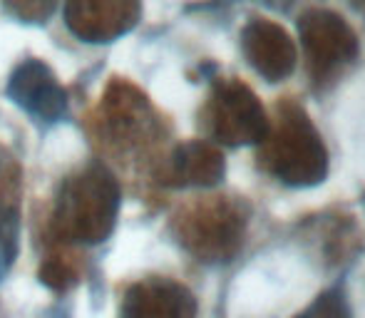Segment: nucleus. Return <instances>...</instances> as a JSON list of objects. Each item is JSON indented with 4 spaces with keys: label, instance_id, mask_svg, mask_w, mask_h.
Here are the masks:
<instances>
[{
    "label": "nucleus",
    "instance_id": "9d476101",
    "mask_svg": "<svg viewBox=\"0 0 365 318\" xmlns=\"http://www.w3.org/2000/svg\"><path fill=\"white\" fill-rule=\"evenodd\" d=\"M303 38L308 55H313V65H331L351 58L353 33L343 25L341 18L331 13H316L303 18Z\"/></svg>",
    "mask_w": 365,
    "mask_h": 318
},
{
    "label": "nucleus",
    "instance_id": "423d86ee",
    "mask_svg": "<svg viewBox=\"0 0 365 318\" xmlns=\"http://www.w3.org/2000/svg\"><path fill=\"white\" fill-rule=\"evenodd\" d=\"M147 127V102L130 82L115 80L107 85L97 107V130L107 145L132 147Z\"/></svg>",
    "mask_w": 365,
    "mask_h": 318
},
{
    "label": "nucleus",
    "instance_id": "9b49d317",
    "mask_svg": "<svg viewBox=\"0 0 365 318\" xmlns=\"http://www.w3.org/2000/svg\"><path fill=\"white\" fill-rule=\"evenodd\" d=\"M20 167L8 150L0 147V241L18 244L20 219Z\"/></svg>",
    "mask_w": 365,
    "mask_h": 318
},
{
    "label": "nucleus",
    "instance_id": "7ed1b4c3",
    "mask_svg": "<svg viewBox=\"0 0 365 318\" xmlns=\"http://www.w3.org/2000/svg\"><path fill=\"white\" fill-rule=\"evenodd\" d=\"M207 127L217 140L231 142H256L266 137V120L256 97L239 82L217 85L209 97Z\"/></svg>",
    "mask_w": 365,
    "mask_h": 318
},
{
    "label": "nucleus",
    "instance_id": "1a4fd4ad",
    "mask_svg": "<svg viewBox=\"0 0 365 318\" xmlns=\"http://www.w3.org/2000/svg\"><path fill=\"white\" fill-rule=\"evenodd\" d=\"M224 177V157L204 142L182 145L169 159L164 179L177 187H209Z\"/></svg>",
    "mask_w": 365,
    "mask_h": 318
},
{
    "label": "nucleus",
    "instance_id": "ddd939ff",
    "mask_svg": "<svg viewBox=\"0 0 365 318\" xmlns=\"http://www.w3.org/2000/svg\"><path fill=\"white\" fill-rule=\"evenodd\" d=\"M8 13L23 23H45L58 10L60 0H3Z\"/></svg>",
    "mask_w": 365,
    "mask_h": 318
},
{
    "label": "nucleus",
    "instance_id": "20e7f679",
    "mask_svg": "<svg viewBox=\"0 0 365 318\" xmlns=\"http://www.w3.org/2000/svg\"><path fill=\"white\" fill-rule=\"evenodd\" d=\"M140 20V0H65V25L85 43H112Z\"/></svg>",
    "mask_w": 365,
    "mask_h": 318
},
{
    "label": "nucleus",
    "instance_id": "6e6552de",
    "mask_svg": "<svg viewBox=\"0 0 365 318\" xmlns=\"http://www.w3.org/2000/svg\"><path fill=\"white\" fill-rule=\"evenodd\" d=\"M244 50L249 63L269 80H281L293 70V45L289 35L269 23H251L244 33Z\"/></svg>",
    "mask_w": 365,
    "mask_h": 318
},
{
    "label": "nucleus",
    "instance_id": "0eeeda50",
    "mask_svg": "<svg viewBox=\"0 0 365 318\" xmlns=\"http://www.w3.org/2000/svg\"><path fill=\"white\" fill-rule=\"evenodd\" d=\"M122 318H194V299L174 281L147 279L127 289Z\"/></svg>",
    "mask_w": 365,
    "mask_h": 318
},
{
    "label": "nucleus",
    "instance_id": "f257e3e1",
    "mask_svg": "<svg viewBox=\"0 0 365 318\" xmlns=\"http://www.w3.org/2000/svg\"><path fill=\"white\" fill-rule=\"evenodd\" d=\"M120 212V184L100 164L70 174L55 197V237L80 244H100L112 234Z\"/></svg>",
    "mask_w": 365,
    "mask_h": 318
},
{
    "label": "nucleus",
    "instance_id": "39448f33",
    "mask_svg": "<svg viewBox=\"0 0 365 318\" xmlns=\"http://www.w3.org/2000/svg\"><path fill=\"white\" fill-rule=\"evenodd\" d=\"M8 97L28 115L55 122L68 110V92L55 73L40 60H23L8 80Z\"/></svg>",
    "mask_w": 365,
    "mask_h": 318
},
{
    "label": "nucleus",
    "instance_id": "f03ea898",
    "mask_svg": "<svg viewBox=\"0 0 365 318\" xmlns=\"http://www.w3.org/2000/svg\"><path fill=\"white\" fill-rule=\"evenodd\" d=\"M271 169L289 184H316L326 174V152L303 112L291 110L274 142Z\"/></svg>",
    "mask_w": 365,
    "mask_h": 318
},
{
    "label": "nucleus",
    "instance_id": "f8f14e48",
    "mask_svg": "<svg viewBox=\"0 0 365 318\" xmlns=\"http://www.w3.org/2000/svg\"><path fill=\"white\" fill-rule=\"evenodd\" d=\"M77 279H80V266L75 264V256L53 254L40 266V281L55 291H68L77 284Z\"/></svg>",
    "mask_w": 365,
    "mask_h": 318
}]
</instances>
